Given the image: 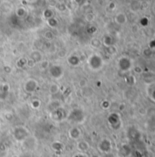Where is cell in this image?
I'll list each match as a JSON object with an SVG mask.
<instances>
[{"label":"cell","mask_w":155,"mask_h":157,"mask_svg":"<svg viewBox=\"0 0 155 157\" xmlns=\"http://www.w3.org/2000/svg\"><path fill=\"white\" fill-rule=\"evenodd\" d=\"M13 136L17 142H24L28 137H30V133L26 127L18 126L13 130Z\"/></svg>","instance_id":"obj_1"},{"label":"cell","mask_w":155,"mask_h":157,"mask_svg":"<svg viewBox=\"0 0 155 157\" xmlns=\"http://www.w3.org/2000/svg\"><path fill=\"white\" fill-rule=\"evenodd\" d=\"M116 157H121V156H116Z\"/></svg>","instance_id":"obj_14"},{"label":"cell","mask_w":155,"mask_h":157,"mask_svg":"<svg viewBox=\"0 0 155 157\" xmlns=\"http://www.w3.org/2000/svg\"><path fill=\"white\" fill-rule=\"evenodd\" d=\"M38 88V83L35 80H32V79L26 81L25 84V90L28 92H34V91H36Z\"/></svg>","instance_id":"obj_5"},{"label":"cell","mask_w":155,"mask_h":157,"mask_svg":"<svg viewBox=\"0 0 155 157\" xmlns=\"http://www.w3.org/2000/svg\"><path fill=\"white\" fill-rule=\"evenodd\" d=\"M88 64L90 65L91 70H99L101 69V67L103 65V61H102V59L99 55H92L88 59Z\"/></svg>","instance_id":"obj_2"},{"label":"cell","mask_w":155,"mask_h":157,"mask_svg":"<svg viewBox=\"0 0 155 157\" xmlns=\"http://www.w3.org/2000/svg\"><path fill=\"white\" fill-rule=\"evenodd\" d=\"M69 135L70 137L73 140H78L80 138V136H81V132H80V130L77 127H73L70 130L69 132Z\"/></svg>","instance_id":"obj_6"},{"label":"cell","mask_w":155,"mask_h":157,"mask_svg":"<svg viewBox=\"0 0 155 157\" xmlns=\"http://www.w3.org/2000/svg\"><path fill=\"white\" fill-rule=\"evenodd\" d=\"M77 148L80 153H85L90 149V144L86 141H79L77 144Z\"/></svg>","instance_id":"obj_8"},{"label":"cell","mask_w":155,"mask_h":157,"mask_svg":"<svg viewBox=\"0 0 155 157\" xmlns=\"http://www.w3.org/2000/svg\"><path fill=\"white\" fill-rule=\"evenodd\" d=\"M119 66H120V69L122 70H130L131 61H130V59H128L126 58H122V59H120L119 61Z\"/></svg>","instance_id":"obj_7"},{"label":"cell","mask_w":155,"mask_h":157,"mask_svg":"<svg viewBox=\"0 0 155 157\" xmlns=\"http://www.w3.org/2000/svg\"><path fill=\"white\" fill-rule=\"evenodd\" d=\"M111 142L109 139H102L99 143V150L101 153H104L106 154L111 152Z\"/></svg>","instance_id":"obj_4"},{"label":"cell","mask_w":155,"mask_h":157,"mask_svg":"<svg viewBox=\"0 0 155 157\" xmlns=\"http://www.w3.org/2000/svg\"><path fill=\"white\" fill-rule=\"evenodd\" d=\"M51 147L53 150H55V151H57V152L61 151V150H63V148H64L63 144L59 142H54L51 144Z\"/></svg>","instance_id":"obj_10"},{"label":"cell","mask_w":155,"mask_h":157,"mask_svg":"<svg viewBox=\"0 0 155 157\" xmlns=\"http://www.w3.org/2000/svg\"><path fill=\"white\" fill-rule=\"evenodd\" d=\"M31 104H32V106L34 109H38L39 107V105H40V101H39V100H34L32 101Z\"/></svg>","instance_id":"obj_11"},{"label":"cell","mask_w":155,"mask_h":157,"mask_svg":"<svg viewBox=\"0 0 155 157\" xmlns=\"http://www.w3.org/2000/svg\"><path fill=\"white\" fill-rule=\"evenodd\" d=\"M115 20L118 24L122 25V24H125L127 22V17L125 14H123V13H119L115 17Z\"/></svg>","instance_id":"obj_9"},{"label":"cell","mask_w":155,"mask_h":157,"mask_svg":"<svg viewBox=\"0 0 155 157\" xmlns=\"http://www.w3.org/2000/svg\"><path fill=\"white\" fill-rule=\"evenodd\" d=\"M49 74L50 76L56 80L60 79L63 76V69L62 67L58 65H53L49 68Z\"/></svg>","instance_id":"obj_3"},{"label":"cell","mask_w":155,"mask_h":157,"mask_svg":"<svg viewBox=\"0 0 155 157\" xmlns=\"http://www.w3.org/2000/svg\"><path fill=\"white\" fill-rule=\"evenodd\" d=\"M91 157H100V156H99V155H98V154H93Z\"/></svg>","instance_id":"obj_13"},{"label":"cell","mask_w":155,"mask_h":157,"mask_svg":"<svg viewBox=\"0 0 155 157\" xmlns=\"http://www.w3.org/2000/svg\"><path fill=\"white\" fill-rule=\"evenodd\" d=\"M74 157H86L84 154H76Z\"/></svg>","instance_id":"obj_12"}]
</instances>
